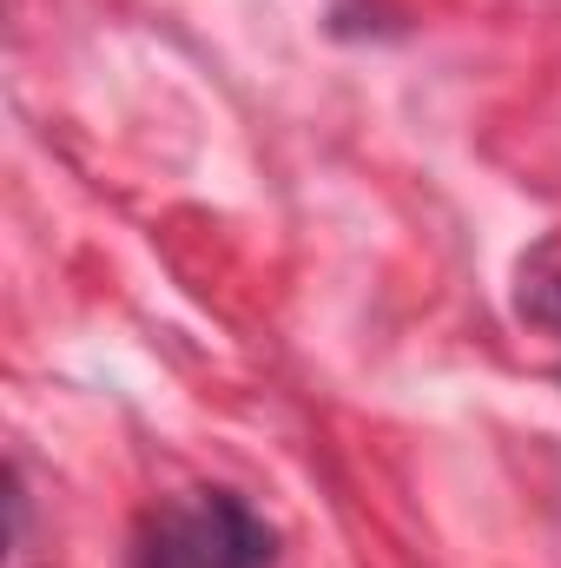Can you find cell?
<instances>
[{"mask_svg": "<svg viewBox=\"0 0 561 568\" xmlns=\"http://www.w3.org/2000/svg\"><path fill=\"white\" fill-rule=\"evenodd\" d=\"M133 568H278V536L245 496L185 489L140 523Z\"/></svg>", "mask_w": 561, "mask_h": 568, "instance_id": "cell-1", "label": "cell"}]
</instances>
